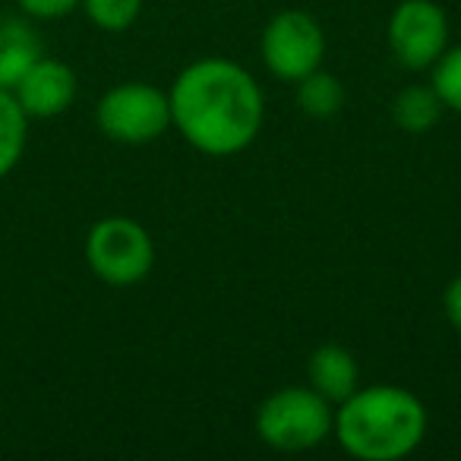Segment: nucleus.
<instances>
[{"label":"nucleus","instance_id":"7","mask_svg":"<svg viewBox=\"0 0 461 461\" xmlns=\"http://www.w3.org/2000/svg\"><path fill=\"white\" fill-rule=\"evenodd\" d=\"M389 48L408 70H427L448 48V20L436 0H402L389 16Z\"/></svg>","mask_w":461,"mask_h":461},{"label":"nucleus","instance_id":"13","mask_svg":"<svg viewBox=\"0 0 461 461\" xmlns=\"http://www.w3.org/2000/svg\"><path fill=\"white\" fill-rule=\"evenodd\" d=\"M297 104H301V111L307 117L329 121V117L339 114L341 104H345V89H341V83L332 73H326L320 67V70L307 73V77L297 83Z\"/></svg>","mask_w":461,"mask_h":461},{"label":"nucleus","instance_id":"4","mask_svg":"<svg viewBox=\"0 0 461 461\" xmlns=\"http://www.w3.org/2000/svg\"><path fill=\"white\" fill-rule=\"evenodd\" d=\"M86 263L111 288H130L152 272L155 244L140 221L111 215L95 221L86 234Z\"/></svg>","mask_w":461,"mask_h":461},{"label":"nucleus","instance_id":"16","mask_svg":"<svg viewBox=\"0 0 461 461\" xmlns=\"http://www.w3.org/2000/svg\"><path fill=\"white\" fill-rule=\"evenodd\" d=\"M16 4L23 7V14L35 20H60L79 7V0H16Z\"/></svg>","mask_w":461,"mask_h":461},{"label":"nucleus","instance_id":"1","mask_svg":"<svg viewBox=\"0 0 461 461\" xmlns=\"http://www.w3.org/2000/svg\"><path fill=\"white\" fill-rule=\"evenodd\" d=\"M171 127L196 152L212 158L244 152L263 130V89L250 70L228 58H199L177 73L171 92Z\"/></svg>","mask_w":461,"mask_h":461},{"label":"nucleus","instance_id":"6","mask_svg":"<svg viewBox=\"0 0 461 461\" xmlns=\"http://www.w3.org/2000/svg\"><path fill=\"white\" fill-rule=\"evenodd\" d=\"M263 64L285 83H301L307 73L320 70L326 58V35L322 26L303 10H282L263 29L259 39Z\"/></svg>","mask_w":461,"mask_h":461},{"label":"nucleus","instance_id":"15","mask_svg":"<svg viewBox=\"0 0 461 461\" xmlns=\"http://www.w3.org/2000/svg\"><path fill=\"white\" fill-rule=\"evenodd\" d=\"M433 92L439 95L442 108L461 114V45L446 48L439 60L433 64V79H429Z\"/></svg>","mask_w":461,"mask_h":461},{"label":"nucleus","instance_id":"11","mask_svg":"<svg viewBox=\"0 0 461 461\" xmlns=\"http://www.w3.org/2000/svg\"><path fill=\"white\" fill-rule=\"evenodd\" d=\"M442 114V102L433 86H408L392 102V117L404 133H427L436 127Z\"/></svg>","mask_w":461,"mask_h":461},{"label":"nucleus","instance_id":"3","mask_svg":"<svg viewBox=\"0 0 461 461\" xmlns=\"http://www.w3.org/2000/svg\"><path fill=\"white\" fill-rule=\"evenodd\" d=\"M335 408L313 385H285L257 408V436L276 452H307L332 436Z\"/></svg>","mask_w":461,"mask_h":461},{"label":"nucleus","instance_id":"2","mask_svg":"<svg viewBox=\"0 0 461 461\" xmlns=\"http://www.w3.org/2000/svg\"><path fill=\"white\" fill-rule=\"evenodd\" d=\"M332 436L351 458L398 461L427 436V408L402 385H357L335 411Z\"/></svg>","mask_w":461,"mask_h":461},{"label":"nucleus","instance_id":"14","mask_svg":"<svg viewBox=\"0 0 461 461\" xmlns=\"http://www.w3.org/2000/svg\"><path fill=\"white\" fill-rule=\"evenodd\" d=\"M92 26L104 32H123L136 23L142 10V0H79Z\"/></svg>","mask_w":461,"mask_h":461},{"label":"nucleus","instance_id":"12","mask_svg":"<svg viewBox=\"0 0 461 461\" xmlns=\"http://www.w3.org/2000/svg\"><path fill=\"white\" fill-rule=\"evenodd\" d=\"M29 114L10 89H0V177H7L26 152Z\"/></svg>","mask_w":461,"mask_h":461},{"label":"nucleus","instance_id":"5","mask_svg":"<svg viewBox=\"0 0 461 461\" xmlns=\"http://www.w3.org/2000/svg\"><path fill=\"white\" fill-rule=\"evenodd\" d=\"M95 121L108 140L123 146H146L171 127L167 92L152 83H121L102 95Z\"/></svg>","mask_w":461,"mask_h":461},{"label":"nucleus","instance_id":"17","mask_svg":"<svg viewBox=\"0 0 461 461\" xmlns=\"http://www.w3.org/2000/svg\"><path fill=\"white\" fill-rule=\"evenodd\" d=\"M442 307H446V316H448V322H452V329L461 335V276H455L452 282H448Z\"/></svg>","mask_w":461,"mask_h":461},{"label":"nucleus","instance_id":"10","mask_svg":"<svg viewBox=\"0 0 461 461\" xmlns=\"http://www.w3.org/2000/svg\"><path fill=\"white\" fill-rule=\"evenodd\" d=\"M45 58L41 39L23 20H0V89H10L32 70V64Z\"/></svg>","mask_w":461,"mask_h":461},{"label":"nucleus","instance_id":"8","mask_svg":"<svg viewBox=\"0 0 461 461\" xmlns=\"http://www.w3.org/2000/svg\"><path fill=\"white\" fill-rule=\"evenodd\" d=\"M14 95L20 108L29 114V121H48L60 117L77 98V73L54 58H39L32 70L14 86Z\"/></svg>","mask_w":461,"mask_h":461},{"label":"nucleus","instance_id":"9","mask_svg":"<svg viewBox=\"0 0 461 461\" xmlns=\"http://www.w3.org/2000/svg\"><path fill=\"white\" fill-rule=\"evenodd\" d=\"M307 385H313L326 402L341 404L360 385V366L354 354L341 345H322L307 360Z\"/></svg>","mask_w":461,"mask_h":461}]
</instances>
